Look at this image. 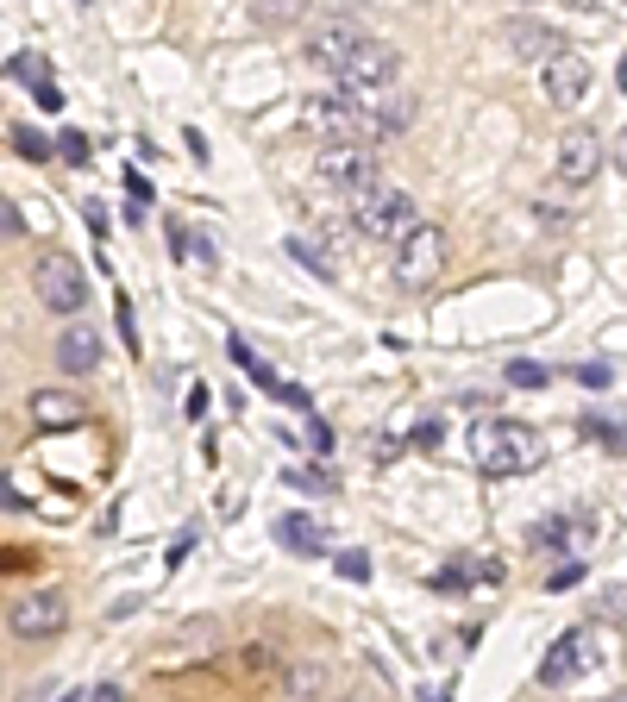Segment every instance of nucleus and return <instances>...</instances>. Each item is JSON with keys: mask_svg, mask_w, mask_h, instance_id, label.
Segmentation results:
<instances>
[{"mask_svg": "<svg viewBox=\"0 0 627 702\" xmlns=\"http://www.w3.org/2000/svg\"><path fill=\"white\" fill-rule=\"evenodd\" d=\"M508 51L527 57V63H546V57L565 51V38L552 32V26H533V19H508Z\"/></svg>", "mask_w": 627, "mask_h": 702, "instance_id": "2eb2a0df", "label": "nucleus"}, {"mask_svg": "<svg viewBox=\"0 0 627 702\" xmlns=\"http://www.w3.org/2000/svg\"><path fill=\"white\" fill-rule=\"evenodd\" d=\"M107 226H113V220H107V207H101V201H88V232H95V239H107Z\"/></svg>", "mask_w": 627, "mask_h": 702, "instance_id": "7c9ffc66", "label": "nucleus"}, {"mask_svg": "<svg viewBox=\"0 0 627 702\" xmlns=\"http://www.w3.org/2000/svg\"><path fill=\"white\" fill-rule=\"evenodd\" d=\"M226 351H232V364H239V370H245V377H251V383H258V389H270V395H283V402H289V408H301V414H308V395H301V389H289V383H283V377H276V370H270V364H264V358H258V351H251L245 339H232Z\"/></svg>", "mask_w": 627, "mask_h": 702, "instance_id": "ddd939ff", "label": "nucleus"}, {"mask_svg": "<svg viewBox=\"0 0 627 702\" xmlns=\"http://www.w3.org/2000/svg\"><path fill=\"white\" fill-rule=\"evenodd\" d=\"M577 577H584V565H577V558H571V565H565V571H552L546 583H552V590H565V583H577Z\"/></svg>", "mask_w": 627, "mask_h": 702, "instance_id": "72a5a7b5", "label": "nucleus"}, {"mask_svg": "<svg viewBox=\"0 0 627 702\" xmlns=\"http://www.w3.org/2000/svg\"><path fill=\"white\" fill-rule=\"evenodd\" d=\"M13 151L19 157H51V138L32 132V126H13Z\"/></svg>", "mask_w": 627, "mask_h": 702, "instance_id": "aec40b11", "label": "nucleus"}, {"mask_svg": "<svg viewBox=\"0 0 627 702\" xmlns=\"http://www.w3.org/2000/svg\"><path fill=\"white\" fill-rule=\"evenodd\" d=\"M57 702H82V690H69V696H57Z\"/></svg>", "mask_w": 627, "mask_h": 702, "instance_id": "e433bc0d", "label": "nucleus"}, {"mask_svg": "<svg viewBox=\"0 0 627 702\" xmlns=\"http://www.w3.org/2000/svg\"><path fill=\"white\" fill-rule=\"evenodd\" d=\"M32 289H38V301H44L51 314H76V308H88V283H82L76 257H63V251L38 257V270H32Z\"/></svg>", "mask_w": 627, "mask_h": 702, "instance_id": "0eeeda50", "label": "nucleus"}, {"mask_svg": "<svg viewBox=\"0 0 627 702\" xmlns=\"http://www.w3.org/2000/svg\"><path fill=\"white\" fill-rule=\"evenodd\" d=\"M82 702H126V690H120V684H95V690H88Z\"/></svg>", "mask_w": 627, "mask_h": 702, "instance_id": "473e14b6", "label": "nucleus"}, {"mask_svg": "<svg viewBox=\"0 0 627 702\" xmlns=\"http://www.w3.org/2000/svg\"><path fill=\"white\" fill-rule=\"evenodd\" d=\"M602 665V640H596V627H571V634H559L552 640V652H546V665H540V684H577L584 671H596Z\"/></svg>", "mask_w": 627, "mask_h": 702, "instance_id": "423d86ee", "label": "nucleus"}, {"mask_svg": "<svg viewBox=\"0 0 627 702\" xmlns=\"http://www.w3.org/2000/svg\"><path fill=\"white\" fill-rule=\"evenodd\" d=\"M552 170H559V182H571V189H584V182H596L602 170V138L596 132H565L559 138V157H552Z\"/></svg>", "mask_w": 627, "mask_h": 702, "instance_id": "9b49d317", "label": "nucleus"}, {"mask_svg": "<svg viewBox=\"0 0 627 702\" xmlns=\"http://www.w3.org/2000/svg\"><path fill=\"white\" fill-rule=\"evenodd\" d=\"M439 270H446V232H439L433 220H414L408 239H402V257H396V283L402 289H427Z\"/></svg>", "mask_w": 627, "mask_h": 702, "instance_id": "39448f33", "label": "nucleus"}, {"mask_svg": "<svg viewBox=\"0 0 627 702\" xmlns=\"http://www.w3.org/2000/svg\"><path fill=\"white\" fill-rule=\"evenodd\" d=\"M314 176L327 182V189H339V195H358V189L377 182V157H370V145H320Z\"/></svg>", "mask_w": 627, "mask_h": 702, "instance_id": "6e6552de", "label": "nucleus"}, {"mask_svg": "<svg viewBox=\"0 0 627 702\" xmlns=\"http://www.w3.org/2000/svg\"><path fill=\"white\" fill-rule=\"evenodd\" d=\"M345 207H352V226H358V232H370V239H389V245H402L408 226L421 220V207H414L402 189H389V182H370V189L345 195Z\"/></svg>", "mask_w": 627, "mask_h": 702, "instance_id": "f03ea898", "label": "nucleus"}, {"mask_svg": "<svg viewBox=\"0 0 627 702\" xmlns=\"http://www.w3.org/2000/svg\"><path fill=\"white\" fill-rule=\"evenodd\" d=\"M609 702H621V696H609Z\"/></svg>", "mask_w": 627, "mask_h": 702, "instance_id": "58836bf2", "label": "nucleus"}, {"mask_svg": "<svg viewBox=\"0 0 627 702\" xmlns=\"http://www.w3.org/2000/svg\"><path fill=\"white\" fill-rule=\"evenodd\" d=\"M396 69H402V57H396V44H383V38H364L352 57H345L333 76H339V95H352V101H364V95H383L389 82H396Z\"/></svg>", "mask_w": 627, "mask_h": 702, "instance_id": "20e7f679", "label": "nucleus"}, {"mask_svg": "<svg viewBox=\"0 0 627 702\" xmlns=\"http://www.w3.org/2000/svg\"><path fill=\"white\" fill-rule=\"evenodd\" d=\"M508 383H515V389H546V364L515 358V364H508Z\"/></svg>", "mask_w": 627, "mask_h": 702, "instance_id": "412c9836", "label": "nucleus"}, {"mask_svg": "<svg viewBox=\"0 0 627 702\" xmlns=\"http://www.w3.org/2000/svg\"><path fill=\"white\" fill-rule=\"evenodd\" d=\"M333 565H339V577H345V583H364V577H370V558H364V552H339Z\"/></svg>", "mask_w": 627, "mask_h": 702, "instance_id": "5701e85b", "label": "nucleus"}, {"mask_svg": "<svg viewBox=\"0 0 627 702\" xmlns=\"http://www.w3.org/2000/svg\"><path fill=\"white\" fill-rule=\"evenodd\" d=\"M57 157H63V163H88V138H82V132H63V138H57Z\"/></svg>", "mask_w": 627, "mask_h": 702, "instance_id": "393cba45", "label": "nucleus"}, {"mask_svg": "<svg viewBox=\"0 0 627 702\" xmlns=\"http://www.w3.org/2000/svg\"><path fill=\"white\" fill-rule=\"evenodd\" d=\"M364 38H370V32L358 26V19H320V26H314L308 38H301V57H308L314 69H339V63L352 57Z\"/></svg>", "mask_w": 627, "mask_h": 702, "instance_id": "1a4fd4ad", "label": "nucleus"}, {"mask_svg": "<svg viewBox=\"0 0 627 702\" xmlns=\"http://www.w3.org/2000/svg\"><path fill=\"white\" fill-rule=\"evenodd\" d=\"M414 446H439V414H427L421 427H414Z\"/></svg>", "mask_w": 627, "mask_h": 702, "instance_id": "2f4dec72", "label": "nucleus"}, {"mask_svg": "<svg viewBox=\"0 0 627 702\" xmlns=\"http://www.w3.org/2000/svg\"><path fill=\"white\" fill-rule=\"evenodd\" d=\"M7 76H19V82L44 88V69H38V57H32V51H26V57H13V63H7Z\"/></svg>", "mask_w": 627, "mask_h": 702, "instance_id": "b1692460", "label": "nucleus"}, {"mask_svg": "<svg viewBox=\"0 0 627 702\" xmlns=\"http://www.w3.org/2000/svg\"><path fill=\"white\" fill-rule=\"evenodd\" d=\"M289 257H301V264H308L320 283H333V264L320 257V245H314V239H289Z\"/></svg>", "mask_w": 627, "mask_h": 702, "instance_id": "6ab92c4d", "label": "nucleus"}, {"mask_svg": "<svg viewBox=\"0 0 627 702\" xmlns=\"http://www.w3.org/2000/svg\"><path fill=\"white\" fill-rule=\"evenodd\" d=\"M57 364L69 370V377L101 370V333H95V326H69V333L57 339Z\"/></svg>", "mask_w": 627, "mask_h": 702, "instance_id": "4468645a", "label": "nucleus"}, {"mask_svg": "<svg viewBox=\"0 0 627 702\" xmlns=\"http://www.w3.org/2000/svg\"><path fill=\"white\" fill-rule=\"evenodd\" d=\"M38 565V552H26V546H0V571H32Z\"/></svg>", "mask_w": 627, "mask_h": 702, "instance_id": "a878e982", "label": "nucleus"}, {"mask_svg": "<svg viewBox=\"0 0 627 702\" xmlns=\"http://www.w3.org/2000/svg\"><path fill=\"white\" fill-rule=\"evenodd\" d=\"M283 684H289L295 696H314V690H320V665H289Z\"/></svg>", "mask_w": 627, "mask_h": 702, "instance_id": "4be33fe9", "label": "nucleus"}, {"mask_svg": "<svg viewBox=\"0 0 627 702\" xmlns=\"http://www.w3.org/2000/svg\"><path fill=\"white\" fill-rule=\"evenodd\" d=\"M301 132H314L320 145H377L364 107L345 101V95H308L301 101Z\"/></svg>", "mask_w": 627, "mask_h": 702, "instance_id": "7ed1b4c3", "label": "nucleus"}, {"mask_svg": "<svg viewBox=\"0 0 627 702\" xmlns=\"http://www.w3.org/2000/svg\"><path fill=\"white\" fill-rule=\"evenodd\" d=\"M421 702H446V696H439V690H427V696H421Z\"/></svg>", "mask_w": 627, "mask_h": 702, "instance_id": "4c0bfd02", "label": "nucleus"}, {"mask_svg": "<svg viewBox=\"0 0 627 702\" xmlns=\"http://www.w3.org/2000/svg\"><path fill=\"white\" fill-rule=\"evenodd\" d=\"M301 13H308V0H251V19H258V26H295Z\"/></svg>", "mask_w": 627, "mask_h": 702, "instance_id": "a211bd4d", "label": "nucleus"}, {"mask_svg": "<svg viewBox=\"0 0 627 702\" xmlns=\"http://www.w3.org/2000/svg\"><path fill=\"white\" fill-rule=\"evenodd\" d=\"M19 232H26V220H19L7 201H0V239H19Z\"/></svg>", "mask_w": 627, "mask_h": 702, "instance_id": "c756f323", "label": "nucleus"}, {"mask_svg": "<svg viewBox=\"0 0 627 702\" xmlns=\"http://www.w3.org/2000/svg\"><path fill=\"white\" fill-rule=\"evenodd\" d=\"M540 88H546V101H552V107H565V113H571V107H584V95H590V63L565 44L559 57H546V63H540Z\"/></svg>", "mask_w": 627, "mask_h": 702, "instance_id": "9d476101", "label": "nucleus"}, {"mask_svg": "<svg viewBox=\"0 0 627 702\" xmlns=\"http://www.w3.org/2000/svg\"><path fill=\"white\" fill-rule=\"evenodd\" d=\"M63 621H69L63 596H26V602L7 608V627L19 640H51V634H63Z\"/></svg>", "mask_w": 627, "mask_h": 702, "instance_id": "f8f14e48", "label": "nucleus"}, {"mask_svg": "<svg viewBox=\"0 0 627 702\" xmlns=\"http://www.w3.org/2000/svg\"><path fill=\"white\" fill-rule=\"evenodd\" d=\"M32 414H38V427H82L88 402H82L76 389H38L32 395Z\"/></svg>", "mask_w": 627, "mask_h": 702, "instance_id": "dca6fc26", "label": "nucleus"}, {"mask_svg": "<svg viewBox=\"0 0 627 702\" xmlns=\"http://www.w3.org/2000/svg\"><path fill=\"white\" fill-rule=\"evenodd\" d=\"M577 383H590V389H609V364H577Z\"/></svg>", "mask_w": 627, "mask_h": 702, "instance_id": "c85d7f7f", "label": "nucleus"}, {"mask_svg": "<svg viewBox=\"0 0 627 702\" xmlns=\"http://www.w3.org/2000/svg\"><path fill=\"white\" fill-rule=\"evenodd\" d=\"M289 483H295V489H333V477H327V471H301V464L289 471Z\"/></svg>", "mask_w": 627, "mask_h": 702, "instance_id": "cd10ccee", "label": "nucleus"}, {"mask_svg": "<svg viewBox=\"0 0 627 702\" xmlns=\"http://www.w3.org/2000/svg\"><path fill=\"white\" fill-rule=\"evenodd\" d=\"M0 508H19V496H13V483H0Z\"/></svg>", "mask_w": 627, "mask_h": 702, "instance_id": "c9c22d12", "label": "nucleus"}, {"mask_svg": "<svg viewBox=\"0 0 627 702\" xmlns=\"http://www.w3.org/2000/svg\"><path fill=\"white\" fill-rule=\"evenodd\" d=\"M540 458H546V439L521 420H477L471 427V464L483 477H527L540 471Z\"/></svg>", "mask_w": 627, "mask_h": 702, "instance_id": "f257e3e1", "label": "nucleus"}, {"mask_svg": "<svg viewBox=\"0 0 627 702\" xmlns=\"http://www.w3.org/2000/svg\"><path fill=\"white\" fill-rule=\"evenodd\" d=\"M201 414H207V389L195 383V389H189V420H201Z\"/></svg>", "mask_w": 627, "mask_h": 702, "instance_id": "f704fd0d", "label": "nucleus"}, {"mask_svg": "<svg viewBox=\"0 0 627 702\" xmlns=\"http://www.w3.org/2000/svg\"><path fill=\"white\" fill-rule=\"evenodd\" d=\"M276 540H283L289 552H301V558H320V552H327V533H320L308 514H283V521H276Z\"/></svg>", "mask_w": 627, "mask_h": 702, "instance_id": "f3484780", "label": "nucleus"}, {"mask_svg": "<svg viewBox=\"0 0 627 702\" xmlns=\"http://www.w3.org/2000/svg\"><path fill=\"white\" fill-rule=\"evenodd\" d=\"M590 433H596V439H602V446H609V452H621V427H615V420L590 414Z\"/></svg>", "mask_w": 627, "mask_h": 702, "instance_id": "bb28decb", "label": "nucleus"}]
</instances>
